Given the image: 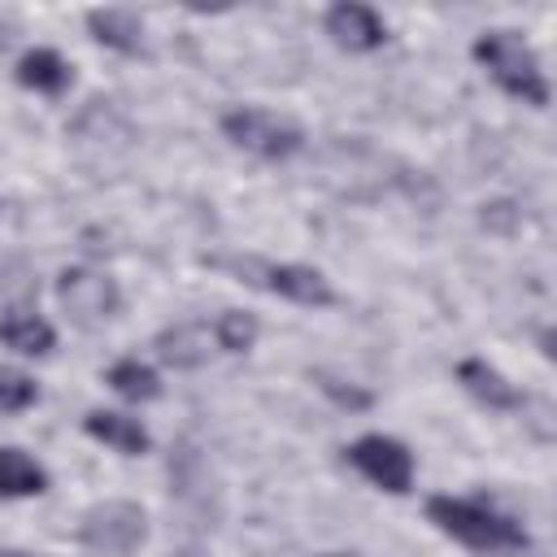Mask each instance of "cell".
<instances>
[{
	"mask_svg": "<svg viewBox=\"0 0 557 557\" xmlns=\"http://www.w3.org/2000/svg\"><path fill=\"white\" fill-rule=\"evenodd\" d=\"M17 83L30 87V91H44V96H61V91L74 83V70H70V61H65L61 52H52V48H30V52H22V61H17Z\"/></svg>",
	"mask_w": 557,
	"mask_h": 557,
	"instance_id": "cell-13",
	"label": "cell"
},
{
	"mask_svg": "<svg viewBox=\"0 0 557 557\" xmlns=\"http://www.w3.org/2000/svg\"><path fill=\"white\" fill-rule=\"evenodd\" d=\"M109 387L122 396V400H157L161 396V379L152 366H144L139 357H122L109 366Z\"/></svg>",
	"mask_w": 557,
	"mask_h": 557,
	"instance_id": "cell-16",
	"label": "cell"
},
{
	"mask_svg": "<svg viewBox=\"0 0 557 557\" xmlns=\"http://www.w3.org/2000/svg\"><path fill=\"white\" fill-rule=\"evenodd\" d=\"M87 30L96 44L113 48V52H144V22L131 9H91L87 13Z\"/></svg>",
	"mask_w": 557,
	"mask_h": 557,
	"instance_id": "cell-12",
	"label": "cell"
},
{
	"mask_svg": "<svg viewBox=\"0 0 557 557\" xmlns=\"http://www.w3.org/2000/svg\"><path fill=\"white\" fill-rule=\"evenodd\" d=\"M222 131L235 148H248L265 161H283L305 144V131H300L296 117L261 109V104H239V109L222 113Z\"/></svg>",
	"mask_w": 557,
	"mask_h": 557,
	"instance_id": "cell-3",
	"label": "cell"
},
{
	"mask_svg": "<svg viewBox=\"0 0 557 557\" xmlns=\"http://www.w3.org/2000/svg\"><path fill=\"white\" fill-rule=\"evenodd\" d=\"M39 400V387L30 374L13 370V366H0V413H22Z\"/></svg>",
	"mask_w": 557,
	"mask_h": 557,
	"instance_id": "cell-18",
	"label": "cell"
},
{
	"mask_svg": "<svg viewBox=\"0 0 557 557\" xmlns=\"http://www.w3.org/2000/svg\"><path fill=\"white\" fill-rule=\"evenodd\" d=\"M39 492H48V470L30 453L4 444L0 448V496H39Z\"/></svg>",
	"mask_w": 557,
	"mask_h": 557,
	"instance_id": "cell-14",
	"label": "cell"
},
{
	"mask_svg": "<svg viewBox=\"0 0 557 557\" xmlns=\"http://www.w3.org/2000/svg\"><path fill=\"white\" fill-rule=\"evenodd\" d=\"M78 540L100 557H131L148 540V518L135 500H100L83 513Z\"/></svg>",
	"mask_w": 557,
	"mask_h": 557,
	"instance_id": "cell-4",
	"label": "cell"
},
{
	"mask_svg": "<svg viewBox=\"0 0 557 557\" xmlns=\"http://www.w3.org/2000/svg\"><path fill=\"white\" fill-rule=\"evenodd\" d=\"M0 339H4L9 348L26 352V357H44V352H52L57 331H52L39 313H9V318L0 322Z\"/></svg>",
	"mask_w": 557,
	"mask_h": 557,
	"instance_id": "cell-15",
	"label": "cell"
},
{
	"mask_svg": "<svg viewBox=\"0 0 557 557\" xmlns=\"http://www.w3.org/2000/svg\"><path fill=\"white\" fill-rule=\"evenodd\" d=\"M0 557H26V553H13V548H0Z\"/></svg>",
	"mask_w": 557,
	"mask_h": 557,
	"instance_id": "cell-20",
	"label": "cell"
},
{
	"mask_svg": "<svg viewBox=\"0 0 557 557\" xmlns=\"http://www.w3.org/2000/svg\"><path fill=\"white\" fill-rule=\"evenodd\" d=\"M322 557H339V553H322Z\"/></svg>",
	"mask_w": 557,
	"mask_h": 557,
	"instance_id": "cell-21",
	"label": "cell"
},
{
	"mask_svg": "<svg viewBox=\"0 0 557 557\" xmlns=\"http://www.w3.org/2000/svg\"><path fill=\"white\" fill-rule=\"evenodd\" d=\"M457 383L474 396V400H483L487 409H518L527 396L496 370V366H487L483 357H466V361H457Z\"/></svg>",
	"mask_w": 557,
	"mask_h": 557,
	"instance_id": "cell-11",
	"label": "cell"
},
{
	"mask_svg": "<svg viewBox=\"0 0 557 557\" xmlns=\"http://www.w3.org/2000/svg\"><path fill=\"white\" fill-rule=\"evenodd\" d=\"M257 283H265L274 296H283L292 305H305V309H326L335 300L326 274L313 270V265H296V261H287V265H261V278Z\"/></svg>",
	"mask_w": 557,
	"mask_h": 557,
	"instance_id": "cell-8",
	"label": "cell"
},
{
	"mask_svg": "<svg viewBox=\"0 0 557 557\" xmlns=\"http://www.w3.org/2000/svg\"><path fill=\"white\" fill-rule=\"evenodd\" d=\"M313 383H318V387H322V396H331L339 409H370V405H374V396H370L366 387L344 383V379H335V374H326V370H318V374H313Z\"/></svg>",
	"mask_w": 557,
	"mask_h": 557,
	"instance_id": "cell-19",
	"label": "cell"
},
{
	"mask_svg": "<svg viewBox=\"0 0 557 557\" xmlns=\"http://www.w3.org/2000/svg\"><path fill=\"white\" fill-rule=\"evenodd\" d=\"M209 344H213V326H205V322H178V326H165V331L152 339L157 357H161L165 366H174V370H196V366H205L209 352H213Z\"/></svg>",
	"mask_w": 557,
	"mask_h": 557,
	"instance_id": "cell-9",
	"label": "cell"
},
{
	"mask_svg": "<svg viewBox=\"0 0 557 557\" xmlns=\"http://www.w3.org/2000/svg\"><path fill=\"white\" fill-rule=\"evenodd\" d=\"M344 453H348V461H352L374 487H383V492H392V496H405V492L413 487V453H409L400 440H392V435H361V440H352Z\"/></svg>",
	"mask_w": 557,
	"mask_h": 557,
	"instance_id": "cell-5",
	"label": "cell"
},
{
	"mask_svg": "<svg viewBox=\"0 0 557 557\" xmlns=\"http://www.w3.org/2000/svg\"><path fill=\"white\" fill-rule=\"evenodd\" d=\"M57 296L70 309V318L83 322V326L113 318L117 305H122L117 283L109 274H96V270H61L57 274Z\"/></svg>",
	"mask_w": 557,
	"mask_h": 557,
	"instance_id": "cell-6",
	"label": "cell"
},
{
	"mask_svg": "<svg viewBox=\"0 0 557 557\" xmlns=\"http://www.w3.org/2000/svg\"><path fill=\"white\" fill-rule=\"evenodd\" d=\"M83 431H87L91 440L109 444V448H113V453H122V457H144V453L152 448V440H148L144 422H139V418H131V413L91 409V413L83 418Z\"/></svg>",
	"mask_w": 557,
	"mask_h": 557,
	"instance_id": "cell-10",
	"label": "cell"
},
{
	"mask_svg": "<svg viewBox=\"0 0 557 557\" xmlns=\"http://www.w3.org/2000/svg\"><path fill=\"white\" fill-rule=\"evenodd\" d=\"M426 518L444 535H453L457 544H466L474 553H522V548H531L527 531L513 518H505V513H496L487 505H474V500L431 496L426 500Z\"/></svg>",
	"mask_w": 557,
	"mask_h": 557,
	"instance_id": "cell-1",
	"label": "cell"
},
{
	"mask_svg": "<svg viewBox=\"0 0 557 557\" xmlns=\"http://www.w3.org/2000/svg\"><path fill=\"white\" fill-rule=\"evenodd\" d=\"M326 35L339 48H348V52H370V48H383L387 26H383V17L370 4L344 0V4H331L326 9Z\"/></svg>",
	"mask_w": 557,
	"mask_h": 557,
	"instance_id": "cell-7",
	"label": "cell"
},
{
	"mask_svg": "<svg viewBox=\"0 0 557 557\" xmlns=\"http://www.w3.org/2000/svg\"><path fill=\"white\" fill-rule=\"evenodd\" d=\"M474 57L487 65V74L518 100L544 109L548 104V83H544V70H540V57L535 48L518 35V30H483L474 39Z\"/></svg>",
	"mask_w": 557,
	"mask_h": 557,
	"instance_id": "cell-2",
	"label": "cell"
},
{
	"mask_svg": "<svg viewBox=\"0 0 557 557\" xmlns=\"http://www.w3.org/2000/svg\"><path fill=\"white\" fill-rule=\"evenodd\" d=\"M257 335H261V326L248 309H222L213 322V344L222 352H248L257 344Z\"/></svg>",
	"mask_w": 557,
	"mask_h": 557,
	"instance_id": "cell-17",
	"label": "cell"
}]
</instances>
